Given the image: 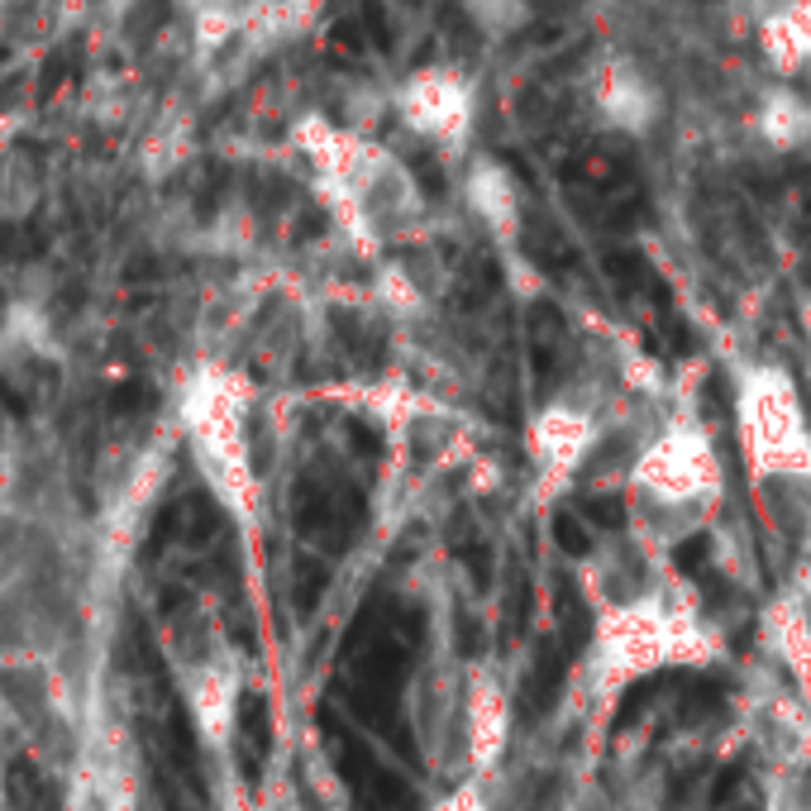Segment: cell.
Listing matches in <instances>:
<instances>
[{
    "label": "cell",
    "instance_id": "1",
    "mask_svg": "<svg viewBox=\"0 0 811 811\" xmlns=\"http://www.w3.org/2000/svg\"><path fill=\"white\" fill-rule=\"evenodd\" d=\"M292 143L306 153L310 181L334 230L359 254L377 258L425 234V191L387 143L330 115H301L292 125Z\"/></svg>",
    "mask_w": 811,
    "mask_h": 811
},
{
    "label": "cell",
    "instance_id": "2",
    "mask_svg": "<svg viewBox=\"0 0 811 811\" xmlns=\"http://www.w3.org/2000/svg\"><path fill=\"white\" fill-rule=\"evenodd\" d=\"M726 659V639L702 611V597L683 573L663 587L592 611V639L583 659V692L592 706H616L635 683L669 669H712Z\"/></svg>",
    "mask_w": 811,
    "mask_h": 811
},
{
    "label": "cell",
    "instance_id": "3",
    "mask_svg": "<svg viewBox=\"0 0 811 811\" xmlns=\"http://www.w3.org/2000/svg\"><path fill=\"white\" fill-rule=\"evenodd\" d=\"M258 387L239 363L201 353L173 391V435L201 473L205 492L239 530L263 520V468L254 435Z\"/></svg>",
    "mask_w": 811,
    "mask_h": 811
},
{
    "label": "cell",
    "instance_id": "4",
    "mask_svg": "<svg viewBox=\"0 0 811 811\" xmlns=\"http://www.w3.org/2000/svg\"><path fill=\"white\" fill-rule=\"evenodd\" d=\"M625 530L645 544L678 554L687 540L712 526L726 506V459L721 444L697 415L673 411L635 444L621 473Z\"/></svg>",
    "mask_w": 811,
    "mask_h": 811
},
{
    "label": "cell",
    "instance_id": "5",
    "mask_svg": "<svg viewBox=\"0 0 811 811\" xmlns=\"http://www.w3.org/2000/svg\"><path fill=\"white\" fill-rule=\"evenodd\" d=\"M158 654L181 712L211 759H225L239 730L248 663L211 597H181L158 625Z\"/></svg>",
    "mask_w": 811,
    "mask_h": 811
},
{
    "label": "cell",
    "instance_id": "6",
    "mask_svg": "<svg viewBox=\"0 0 811 811\" xmlns=\"http://www.w3.org/2000/svg\"><path fill=\"white\" fill-rule=\"evenodd\" d=\"M736 449L750 487L811 482V415L797 377L783 363H744L736 377Z\"/></svg>",
    "mask_w": 811,
    "mask_h": 811
},
{
    "label": "cell",
    "instance_id": "7",
    "mask_svg": "<svg viewBox=\"0 0 811 811\" xmlns=\"http://www.w3.org/2000/svg\"><path fill=\"white\" fill-rule=\"evenodd\" d=\"M607 421H611L607 391L592 387L587 377L583 383L573 377V383L554 387L534 405V415L526 421V463L534 478V487H530L534 502L549 506L554 496L578 487L611 435Z\"/></svg>",
    "mask_w": 811,
    "mask_h": 811
},
{
    "label": "cell",
    "instance_id": "8",
    "mask_svg": "<svg viewBox=\"0 0 811 811\" xmlns=\"http://www.w3.org/2000/svg\"><path fill=\"white\" fill-rule=\"evenodd\" d=\"M387 106L411 139L430 143L444 158H468L478 129V77L463 62H421L391 82Z\"/></svg>",
    "mask_w": 811,
    "mask_h": 811
},
{
    "label": "cell",
    "instance_id": "9",
    "mask_svg": "<svg viewBox=\"0 0 811 811\" xmlns=\"http://www.w3.org/2000/svg\"><path fill=\"white\" fill-rule=\"evenodd\" d=\"M587 110L621 139H649L669 115V91L635 54H601L587 72Z\"/></svg>",
    "mask_w": 811,
    "mask_h": 811
},
{
    "label": "cell",
    "instance_id": "10",
    "mask_svg": "<svg viewBox=\"0 0 811 811\" xmlns=\"http://www.w3.org/2000/svg\"><path fill=\"white\" fill-rule=\"evenodd\" d=\"M459 740H463V774L492 778L512 744V692L502 673L473 669L463 673V706H459Z\"/></svg>",
    "mask_w": 811,
    "mask_h": 811
},
{
    "label": "cell",
    "instance_id": "11",
    "mask_svg": "<svg viewBox=\"0 0 811 811\" xmlns=\"http://www.w3.org/2000/svg\"><path fill=\"white\" fill-rule=\"evenodd\" d=\"M459 196L473 225L496 244H516L526 230V191L516 173L492 153H468L459 173Z\"/></svg>",
    "mask_w": 811,
    "mask_h": 811
},
{
    "label": "cell",
    "instance_id": "12",
    "mask_svg": "<svg viewBox=\"0 0 811 811\" xmlns=\"http://www.w3.org/2000/svg\"><path fill=\"white\" fill-rule=\"evenodd\" d=\"M759 639H764L768 663L811 706V601L788 592V587L778 597H768L764 616H759Z\"/></svg>",
    "mask_w": 811,
    "mask_h": 811
},
{
    "label": "cell",
    "instance_id": "13",
    "mask_svg": "<svg viewBox=\"0 0 811 811\" xmlns=\"http://www.w3.org/2000/svg\"><path fill=\"white\" fill-rule=\"evenodd\" d=\"M750 38L768 72L797 82L811 72V0H764L750 20Z\"/></svg>",
    "mask_w": 811,
    "mask_h": 811
},
{
    "label": "cell",
    "instance_id": "14",
    "mask_svg": "<svg viewBox=\"0 0 811 811\" xmlns=\"http://www.w3.org/2000/svg\"><path fill=\"white\" fill-rule=\"evenodd\" d=\"M330 0H244V20L234 44L248 54H278V48L306 38L320 24Z\"/></svg>",
    "mask_w": 811,
    "mask_h": 811
},
{
    "label": "cell",
    "instance_id": "15",
    "mask_svg": "<svg viewBox=\"0 0 811 811\" xmlns=\"http://www.w3.org/2000/svg\"><path fill=\"white\" fill-rule=\"evenodd\" d=\"M754 134L764 149L774 153H802L811 143V101L797 91L792 82L774 77L754 101V115H750Z\"/></svg>",
    "mask_w": 811,
    "mask_h": 811
},
{
    "label": "cell",
    "instance_id": "16",
    "mask_svg": "<svg viewBox=\"0 0 811 811\" xmlns=\"http://www.w3.org/2000/svg\"><path fill=\"white\" fill-rule=\"evenodd\" d=\"M459 5H463L468 24H473L482 38H492V44L516 38L530 24V15H534L530 0H459Z\"/></svg>",
    "mask_w": 811,
    "mask_h": 811
},
{
    "label": "cell",
    "instance_id": "17",
    "mask_svg": "<svg viewBox=\"0 0 811 811\" xmlns=\"http://www.w3.org/2000/svg\"><path fill=\"white\" fill-rule=\"evenodd\" d=\"M764 811H811V754L788 759V764H768Z\"/></svg>",
    "mask_w": 811,
    "mask_h": 811
},
{
    "label": "cell",
    "instance_id": "18",
    "mask_svg": "<svg viewBox=\"0 0 811 811\" xmlns=\"http://www.w3.org/2000/svg\"><path fill=\"white\" fill-rule=\"evenodd\" d=\"M492 778H478V774H463L459 783H449L435 802H430L425 811H496L492 802V788H487Z\"/></svg>",
    "mask_w": 811,
    "mask_h": 811
},
{
    "label": "cell",
    "instance_id": "19",
    "mask_svg": "<svg viewBox=\"0 0 811 811\" xmlns=\"http://www.w3.org/2000/svg\"><path fill=\"white\" fill-rule=\"evenodd\" d=\"M797 320H802V334L811 339V292H807L802 301H797Z\"/></svg>",
    "mask_w": 811,
    "mask_h": 811
},
{
    "label": "cell",
    "instance_id": "20",
    "mask_svg": "<svg viewBox=\"0 0 811 811\" xmlns=\"http://www.w3.org/2000/svg\"><path fill=\"white\" fill-rule=\"evenodd\" d=\"M0 444H5V439H0ZM0 492H5V454H0Z\"/></svg>",
    "mask_w": 811,
    "mask_h": 811
}]
</instances>
